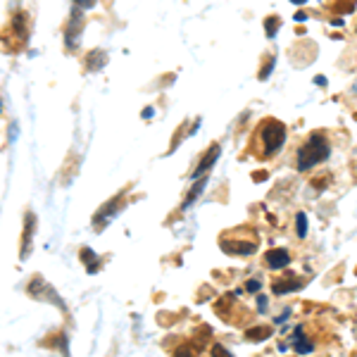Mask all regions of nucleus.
Instances as JSON below:
<instances>
[{"label": "nucleus", "mask_w": 357, "mask_h": 357, "mask_svg": "<svg viewBox=\"0 0 357 357\" xmlns=\"http://www.w3.org/2000/svg\"><path fill=\"white\" fill-rule=\"evenodd\" d=\"M264 27H267V36H269V38H274V34L279 32V27H281V24H279V17H269L267 22H264Z\"/></svg>", "instance_id": "nucleus-16"}, {"label": "nucleus", "mask_w": 357, "mask_h": 357, "mask_svg": "<svg viewBox=\"0 0 357 357\" xmlns=\"http://www.w3.org/2000/svg\"><path fill=\"white\" fill-rule=\"evenodd\" d=\"M205 183H207V176L205 178H200V183H196V186L191 188V193H188L186 196V200H183V210H188V207L193 205V203L198 200V198H200V193H203V188H205Z\"/></svg>", "instance_id": "nucleus-13"}, {"label": "nucleus", "mask_w": 357, "mask_h": 357, "mask_svg": "<svg viewBox=\"0 0 357 357\" xmlns=\"http://www.w3.org/2000/svg\"><path fill=\"white\" fill-rule=\"evenodd\" d=\"M329 155H331L329 141H326L321 134H312L298 150V172L312 170V167H317L321 162L329 160Z\"/></svg>", "instance_id": "nucleus-1"}, {"label": "nucleus", "mask_w": 357, "mask_h": 357, "mask_svg": "<svg viewBox=\"0 0 357 357\" xmlns=\"http://www.w3.org/2000/svg\"><path fill=\"white\" fill-rule=\"evenodd\" d=\"M219 155H222V146H219V143H212V146H210V150L205 152V157H203V160L198 162V167H196V170H193V174H191L193 181H198V178H200L203 174H205L207 170H212V167H214V162L219 160ZM203 178H205V176H203Z\"/></svg>", "instance_id": "nucleus-5"}, {"label": "nucleus", "mask_w": 357, "mask_h": 357, "mask_svg": "<svg viewBox=\"0 0 357 357\" xmlns=\"http://www.w3.org/2000/svg\"><path fill=\"white\" fill-rule=\"evenodd\" d=\"M152 115H155V107H146V110H143V117H146V119H152Z\"/></svg>", "instance_id": "nucleus-23"}, {"label": "nucleus", "mask_w": 357, "mask_h": 357, "mask_svg": "<svg viewBox=\"0 0 357 357\" xmlns=\"http://www.w3.org/2000/svg\"><path fill=\"white\" fill-rule=\"evenodd\" d=\"M317 84L319 86H326V76H317Z\"/></svg>", "instance_id": "nucleus-26"}, {"label": "nucleus", "mask_w": 357, "mask_h": 357, "mask_svg": "<svg viewBox=\"0 0 357 357\" xmlns=\"http://www.w3.org/2000/svg\"><path fill=\"white\" fill-rule=\"evenodd\" d=\"M174 357H196V355L191 353V348H178L174 353Z\"/></svg>", "instance_id": "nucleus-21"}, {"label": "nucleus", "mask_w": 357, "mask_h": 357, "mask_svg": "<svg viewBox=\"0 0 357 357\" xmlns=\"http://www.w3.org/2000/svg\"><path fill=\"white\" fill-rule=\"evenodd\" d=\"M331 24H336V27H343L345 22H343V19H341V17H336V19H334V22H331Z\"/></svg>", "instance_id": "nucleus-25"}, {"label": "nucleus", "mask_w": 357, "mask_h": 357, "mask_svg": "<svg viewBox=\"0 0 357 357\" xmlns=\"http://www.w3.org/2000/svg\"><path fill=\"white\" fill-rule=\"evenodd\" d=\"M295 231H298V238H305L310 231V224H308V212H298L295 214Z\"/></svg>", "instance_id": "nucleus-14"}, {"label": "nucleus", "mask_w": 357, "mask_h": 357, "mask_svg": "<svg viewBox=\"0 0 357 357\" xmlns=\"http://www.w3.org/2000/svg\"><path fill=\"white\" fill-rule=\"evenodd\" d=\"M260 139H262V146H264V157H274L286 143V126L281 122H274V119L264 122V124L260 126Z\"/></svg>", "instance_id": "nucleus-2"}, {"label": "nucleus", "mask_w": 357, "mask_h": 357, "mask_svg": "<svg viewBox=\"0 0 357 357\" xmlns=\"http://www.w3.org/2000/svg\"><path fill=\"white\" fill-rule=\"evenodd\" d=\"M257 305H260V312H267V298H264V295H260L257 298Z\"/></svg>", "instance_id": "nucleus-22"}, {"label": "nucleus", "mask_w": 357, "mask_h": 357, "mask_svg": "<svg viewBox=\"0 0 357 357\" xmlns=\"http://www.w3.org/2000/svg\"><path fill=\"white\" fill-rule=\"evenodd\" d=\"M269 336H272V329H250L246 334V338H250V341H264V338H269Z\"/></svg>", "instance_id": "nucleus-15"}, {"label": "nucleus", "mask_w": 357, "mask_h": 357, "mask_svg": "<svg viewBox=\"0 0 357 357\" xmlns=\"http://www.w3.org/2000/svg\"><path fill=\"white\" fill-rule=\"evenodd\" d=\"M246 288L250 290V293H260V288H262V284H260V279H250V281L246 284Z\"/></svg>", "instance_id": "nucleus-20"}, {"label": "nucleus", "mask_w": 357, "mask_h": 357, "mask_svg": "<svg viewBox=\"0 0 357 357\" xmlns=\"http://www.w3.org/2000/svg\"><path fill=\"white\" fill-rule=\"evenodd\" d=\"M212 357H233V355L229 353L224 345H214V348H212Z\"/></svg>", "instance_id": "nucleus-19"}, {"label": "nucleus", "mask_w": 357, "mask_h": 357, "mask_svg": "<svg viewBox=\"0 0 357 357\" xmlns=\"http://www.w3.org/2000/svg\"><path fill=\"white\" fill-rule=\"evenodd\" d=\"M303 288V281L300 279H295L293 274H288L286 279H277L274 281V293L277 295H284V293H295V290Z\"/></svg>", "instance_id": "nucleus-9"}, {"label": "nucleus", "mask_w": 357, "mask_h": 357, "mask_svg": "<svg viewBox=\"0 0 357 357\" xmlns=\"http://www.w3.org/2000/svg\"><path fill=\"white\" fill-rule=\"evenodd\" d=\"M81 32H84V10L71 5V17L67 22V32H65V45L74 50L81 41Z\"/></svg>", "instance_id": "nucleus-3"}, {"label": "nucleus", "mask_w": 357, "mask_h": 357, "mask_svg": "<svg viewBox=\"0 0 357 357\" xmlns=\"http://www.w3.org/2000/svg\"><path fill=\"white\" fill-rule=\"evenodd\" d=\"M122 203H124V193H119V196H115L112 198L107 205L100 207L98 212H95V217H93V227H103V224H107L110 219H115L117 217V212L122 210Z\"/></svg>", "instance_id": "nucleus-4"}, {"label": "nucleus", "mask_w": 357, "mask_h": 357, "mask_svg": "<svg viewBox=\"0 0 357 357\" xmlns=\"http://www.w3.org/2000/svg\"><path fill=\"white\" fill-rule=\"evenodd\" d=\"M222 250L229 255H253L257 246L253 241H222Z\"/></svg>", "instance_id": "nucleus-8"}, {"label": "nucleus", "mask_w": 357, "mask_h": 357, "mask_svg": "<svg viewBox=\"0 0 357 357\" xmlns=\"http://www.w3.org/2000/svg\"><path fill=\"white\" fill-rule=\"evenodd\" d=\"M34 224H36V217L32 212L24 217V236H22V253H19V257L27 260L29 253H32V236H34Z\"/></svg>", "instance_id": "nucleus-7"}, {"label": "nucleus", "mask_w": 357, "mask_h": 357, "mask_svg": "<svg viewBox=\"0 0 357 357\" xmlns=\"http://www.w3.org/2000/svg\"><path fill=\"white\" fill-rule=\"evenodd\" d=\"M105 65H107L105 50H91V53L86 55V69L89 71H98V69H103Z\"/></svg>", "instance_id": "nucleus-10"}, {"label": "nucleus", "mask_w": 357, "mask_h": 357, "mask_svg": "<svg viewBox=\"0 0 357 357\" xmlns=\"http://www.w3.org/2000/svg\"><path fill=\"white\" fill-rule=\"evenodd\" d=\"M12 27H14V32H17L24 38V14H17V17H14Z\"/></svg>", "instance_id": "nucleus-17"}, {"label": "nucleus", "mask_w": 357, "mask_h": 357, "mask_svg": "<svg viewBox=\"0 0 357 357\" xmlns=\"http://www.w3.org/2000/svg\"><path fill=\"white\" fill-rule=\"evenodd\" d=\"M81 260H84V262H86V267H89V272H91V274L98 272V267H100V257H98V255H95L91 248H84V250H81Z\"/></svg>", "instance_id": "nucleus-12"}, {"label": "nucleus", "mask_w": 357, "mask_h": 357, "mask_svg": "<svg viewBox=\"0 0 357 357\" xmlns=\"http://www.w3.org/2000/svg\"><path fill=\"white\" fill-rule=\"evenodd\" d=\"M293 348H295V353H300V355H310L314 350V345L305 338V334H303L300 326L295 329V334H293Z\"/></svg>", "instance_id": "nucleus-11"}, {"label": "nucleus", "mask_w": 357, "mask_h": 357, "mask_svg": "<svg viewBox=\"0 0 357 357\" xmlns=\"http://www.w3.org/2000/svg\"><path fill=\"white\" fill-rule=\"evenodd\" d=\"M274 65H277V58H272V60H269V62H267V67H264L262 71H260V79H269V74H272V69H274Z\"/></svg>", "instance_id": "nucleus-18"}, {"label": "nucleus", "mask_w": 357, "mask_h": 357, "mask_svg": "<svg viewBox=\"0 0 357 357\" xmlns=\"http://www.w3.org/2000/svg\"><path fill=\"white\" fill-rule=\"evenodd\" d=\"M264 262H267L269 269H286L290 264V255H288V250H284V248H274L264 255Z\"/></svg>", "instance_id": "nucleus-6"}, {"label": "nucleus", "mask_w": 357, "mask_h": 357, "mask_svg": "<svg viewBox=\"0 0 357 357\" xmlns=\"http://www.w3.org/2000/svg\"><path fill=\"white\" fill-rule=\"evenodd\" d=\"M295 19H298V22H305V19H308V14H305V12H298V14H295Z\"/></svg>", "instance_id": "nucleus-24"}]
</instances>
